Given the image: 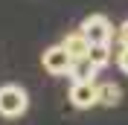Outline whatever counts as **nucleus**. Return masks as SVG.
<instances>
[{
    "mask_svg": "<svg viewBox=\"0 0 128 125\" xmlns=\"http://www.w3.org/2000/svg\"><path fill=\"white\" fill-rule=\"evenodd\" d=\"M120 38H122V41H125V44H128V20H125V24L120 26Z\"/></svg>",
    "mask_w": 128,
    "mask_h": 125,
    "instance_id": "nucleus-10",
    "label": "nucleus"
},
{
    "mask_svg": "<svg viewBox=\"0 0 128 125\" xmlns=\"http://www.w3.org/2000/svg\"><path fill=\"white\" fill-rule=\"evenodd\" d=\"M120 99H122L120 84H114V82H105V84H99V105H105V108H114V105H120Z\"/></svg>",
    "mask_w": 128,
    "mask_h": 125,
    "instance_id": "nucleus-7",
    "label": "nucleus"
},
{
    "mask_svg": "<svg viewBox=\"0 0 128 125\" xmlns=\"http://www.w3.org/2000/svg\"><path fill=\"white\" fill-rule=\"evenodd\" d=\"M61 47L70 52V58L76 61V58H88V52H90V41H88V35L82 29H76V32H67L64 35V41H61Z\"/></svg>",
    "mask_w": 128,
    "mask_h": 125,
    "instance_id": "nucleus-5",
    "label": "nucleus"
},
{
    "mask_svg": "<svg viewBox=\"0 0 128 125\" xmlns=\"http://www.w3.org/2000/svg\"><path fill=\"white\" fill-rule=\"evenodd\" d=\"M26 108H29V96H26L24 87H18V84L0 87V116H6V119L24 116Z\"/></svg>",
    "mask_w": 128,
    "mask_h": 125,
    "instance_id": "nucleus-1",
    "label": "nucleus"
},
{
    "mask_svg": "<svg viewBox=\"0 0 128 125\" xmlns=\"http://www.w3.org/2000/svg\"><path fill=\"white\" fill-rule=\"evenodd\" d=\"M79 29L88 35L90 44H111L114 41V26H111V20H108L105 15H88L84 20H82Z\"/></svg>",
    "mask_w": 128,
    "mask_h": 125,
    "instance_id": "nucleus-2",
    "label": "nucleus"
},
{
    "mask_svg": "<svg viewBox=\"0 0 128 125\" xmlns=\"http://www.w3.org/2000/svg\"><path fill=\"white\" fill-rule=\"evenodd\" d=\"M88 58L96 64V67H99V70H102L105 64H108V61L114 58V47H111V44H90V52H88Z\"/></svg>",
    "mask_w": 128,
    "mask_h": 125,
    "instance_id": "nucleus-8",
    "label": "nucleus"
},
{
    "mask_svg": "<svg viewBox=\"0 0 128 125\" xmlns=\"http://www.w3.org/2000/svg\"><path fill=\"white\" fill-rule=\"evenodd\" d=\"M70 102H73V108H79V110L99 105V84H93V82H73Z\"/></svg>",
    "mask_w": 128,
    "mask_h": 125,
    "instance_id": "nucleus-4",
    "label": "nucleus"
},
{
    "mask_svg": "<svg viewBox=\"0 0 128 125\" xmlns=\"http://www.w3.org/2000/svg\"><path fill=\"white\" fill-rule=\"evenodd\" d=\"M96 73H99V67H96L90 58H76L70 67V78L73 82H93Z\"/></svg>",
    "mask_w": 128,
    "mask_h": 125,
    "instance_id": "nucleus-6",
    "label": "nucleus"
},
{
    "mask_svg": "<svg viewBox=\"0 0 128 125\" xmlns=\"http://www.w3.org/2000/svg\"><path fill=\"white\" fill-rule=\"evenodd\" d=\"M116 64H120V70H122V73H128V44L120 50V52H116Z\"/></svg>",
    "mask_w": 128,
    "mask_h": 125,
    "instance_id": "nucleus-9",
    "label": "nucleus"
},
{
    "mask_svg": "<svg viewBox=\"0 0 128 125\" xmlns=\"http://www.w3.org/2000/svg\"><path fill=\"white\" fill-rule=\"evenodd\" d=\"M41 61H44V70L52 73V76H70L73 58H70V52H67L61 44H56V47H47Z\"/></svg>",
    "mask_w": 128,
    "mask_h": 125,
    "instance_id": "nucleus-3",
    "label": "nucleus"
}]
</instances>
